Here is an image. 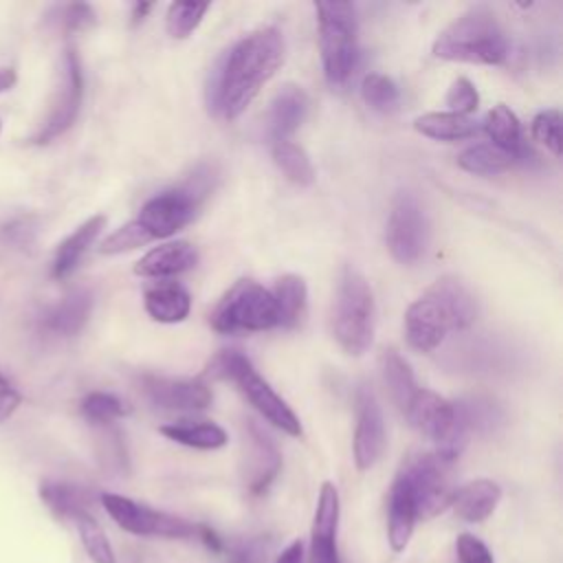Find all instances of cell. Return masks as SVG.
I'll return each instance as SVG.
<instances>
[{"label":"cell","mask_w":563,"mask_h":563,"mask_svg":"<svg viewBox=\"0 0 563 563\" xmlns=\"http://www.w3.org/2000/svg\"><path fill=\"white\" fill-rule=\"evenodd\" d=\"M517 161L515 154L504 152L499 147H495L493 143H477L466 147L460 156H457V165L468 172V174H477V176H493L499 172L510 169Z\"/></svg>","instance_id":"4dcf8cb0"},{"label":"cell","mask_w":563,"mask_h":563,"mask_svg":"<svg viewBox=\"0 0 563 563\" xmlns=\"http://www.w3.org/2000/svg\"><path fill=\"white\" fill-rule=\"evenodd\" d=\"M455 554L460 563H495L488 545L468 532H462L455 539Z\"/></svg>","instance_id":"7bdbcfd3"},{"label":"cell","mask_w":563,"mask_h":563,"mask_svg":"<svg viewBox=\"0 0 563 563\" xmlns=\"http://www.w3.org/2000/svg\"><path fill=\"white\" fill-rule=\"evenodd\" d=\"M84 99V73H81V59L75 48H66L62 57V70H59V86L55 90V99L48 108L46 119L37 128V132L31 136V143L46 145L62 136L77 119L79 108Z\"/></svg>","instance_id":"30bf717a"},{"label":"cell","mask_w":563,"mask_h":563,"mask_svg":"<svg viewBox=\"0 0 563 563\" xmlns=\"http://www.w3.org/2000/svg\"><path fill=\"white\" fill-rule=\"evenodd\" d=\"M101 506L110 519L125 532L136 537H158V539H198V526L183 517L169 515L165 510L150 508L147 504L134 501L117 493H101Z\"/></svg>","instance_id":"ba28073f"},{"label":"cell","mask_w":563,"mask_h":563,"mask_svg":"<svg viewBox=\"0 0 563 563\" xmlns=\"http://www.w3.org/2000/svg\"><path fill=\"white\" fill-rule=\"evenodd\" d=\"M418 521V510L409 484L398 473L387 499V541L394 552H402L413 534Z\"/></svg>","instance_id":"ac0fdd59"},{"label":"cell","mask_w":563,"mask_h":563,"mask_svg":"<svg viewBox=\"0 0 563 563\" xmlns=\"http://www.w3.org/2000/svg\"><path fill=\"white\" fill-rule=\"evenodd\" d=\"M446 106L451 108V112L462 114V117L475 112L477 106H479L477 88L466 77L453 79L451 88L446 90Z\"/></svg>","instance_id":"b9f144b4"},{"label":"cell","mask_w":563,"mask_h":563,"mask_svg":"<svg viewBox=\"0 0 563 563\" xmlns=\"http://www.w3.org/2000/svg\"><path fill=\"white\" fill-rule=\"evenodd\" d=\"M429 242V222L420 200L400 191L391 205L387 220V249L400 264H413L420 260Z\"/></svg>","instance_id":"8fae6325"},{"label":"cell","mask_w":563,"mask_h":563,"mask_svg":"<svg viewBox=\"0 0 563 563\" xmlns=\"http://www.w3.org/2000/svg\"><path fill=\"white\" fill-rule=\"evenodd\" d=\"M103 227H106V216L99 213V216H92L86 222H81L66 240H62L55 251V257H53L51 275L55 279H66L79 266L81 257L92 246V242L97 240V235L101 233Z\"/></svg>","instance_id":"603a6c76"},{"label":"cell","mask_w":563,"mask_h":563,"mask_svg":"<svg viewBox=\"0 0 563 563\" xmlns=\"http://www.w3.org/2000/svg\"><path fill=\"white\" fill-rule=\"evenodd\" d=\"M22 396L11 385H0V424L7 422L20 407Z\"/></svg>","instance_id":"f6af8a7d"},{"label":"cell","mask_w":563,"mask_h":563,"mask_svg":"<svg viewBox=\"0 0 563 563\" xmlns=\"http://www.w3.org/2000/svg\"><path fill=\"white\" fill-rule=\"evenodd\" d=\"M81 413L86 420L95 424H108L125 413H130V407L108 391H90L81 400Z\"/></svg>","instance_id":"8d00e7d4"},{"label":"cell","mask_w":563,"mask_h":563,"mask_svg":"<svg viewBox=\"0 0 563 563\" xmlns=\"http://www.w3.org/2000/svg\"><path fill=\"white\" fill-rule=\"evenodd\" d=\"M383 380L391 394V400L405 413L411 398L416 396L418 387H416L413 372H411L409 363L396 350H385V354H383Z\"/></svg>","instance_id":"1f68e13d"},{"label":"cell","mask_w":563,"mask_h":563,"mask_svg":"<svg viewBox=\"0 0 563 563\" xmlns=\"http://www.w3.org/2000/svg\"><path fill=\"white\" fill-rule=\"evenodd\" d=\"M145 310L154 321L176 323L189 314V292L176 282H161L145 290Z\"/></svg>","instance_id":"484cf974"},{"label":"cell","mask_w":563,"mask_h":563,"mask_svg":"<svg viewBox=\"0 0 563 563\" xmlns=\"http://www.w3.org/2000/svg\"><path fill=\"white\" fill-rule=\"evenodd\" d=\"M319 48L330 86H343L358 64V24L352 2H317Z\"/></svg>","instance_id":"277c9868"},{"label":"cell","mask_w":563,"mask_h":563,"mask_svg":"<svg viewBox=\"0 0 563 563\" xmlns=\"http://www.w3.org/2000/svg\"><path fill=\"white\" fill-rule=\"evenodd\" d=\"M427 297H431L440 306V310L444 312L451 330H464L477 317V301H475V297L455 277L438 279L427 290Z\"/></svg>","instance_id":"d6986e66"},{"label":"cell","mask_w":563,"mask_h":563,"mask_svg":"<svg viewBox=\"0 0 563 563\" xmlns=\"http://www.w3.org/2000/svg\"><path fill=\"white\" fill-rule=\"evenodd\" d=\"M198 202L200 198L194 196L187 187L169 189L150 198L143 205L136 222L150 233L152 240L167 238L191 222V218L196 216Z\"/></svg>","instance_id":"7c38bea8"},{"label":"cell","mask_w":563,"mask_h":563,"mask_svg":"<svg viewBox=\"0 0 563 563\" xmlns=\"http://www.w3.org/2000/svg\"><path fill=\"white\" fill-rule=\"evenodd\" d=\"M354 462L358 471L372 468L385 451V422L380 405L365 385L356 391V429H354Z\"/></svg>","instance_id":"4fadbf2b"},{"label":"cell","mask_w":563,"mask_h":563,"mask_svg":"<svg viewBox=\"0 0 563 563\" xmlns=\"http://www.w3.org/2000/svg\"><path fill=\"white\" fill-rule=\"evenodd\" d=\"M273 563H303V543L299 539L290 541L277 556Z\"/></svg>","instance_id":"bcb514c9"},{"label":"cell","mask_w":563,"mask_h":563,"mask_svg":"<svg viewBox=\"0 0 563 563\" xmlns=\"http://www.w3.org/2000/svg\"><path fill=\"white\" fill-rule=\"evenodd\" d=\"M92 310V295L75 290L48 308L42 317V328L55 336H75L86 325Z\"/></svg>","instance_id":"cb8c5ba5"},{"label":"cell","mask_w":563,"mask_h":563,"mask_svg":"<svg viewBox=\"0 0 563 563\" xmlns=\"http://www.w3.org/2000/svg\"><path fill=\"white\" fill-rule=\"evenodd\" d=\"M339 512V490L332 482H323L310 528V563H341L336 545Z\"/></svg>","instance_id":"5bb4252c"},{"label":"cell","mask_w":563,"mask_h":563,"mask_svg":"<svg viewBox=\"0 0 563 563\" xmlns=\"http://www.w3.org/2000/svg\"><path fill=\"white\" fill-rule=\"evenodd\" d=\"M161 433L178 444L202 449V451L220 449L229 440L227 431L213 422H172V424H163Z\"/></svg>","instance_id":"f546056e"},{"label":"cell","mask_w":563,"mask_h":563,"mask_svg":"<svg viewBox=\"0 0 563 563\" xmlns=\"http://www.w3.org/2000/svg\"><path fill=\"white\" fill-rule=\"evenodd\" d=\"M273 299L277 306L282 328H297L303 321L308 308V288L299 275L279 277L275 284Z\"/></svg>","instance_id":"4316f807"},{"label":"cell","mask_w":563,"mask_h":563,"mask_svg":"<svg viewBox=\"0 0 563 563\" xmlns=\"http://www.w3.org/2000/svg\"><path fill=\"white\" fill-rule=\"evenodd\" d=\"M457 407L466 420L468 431L488 433L504 420L501 407L488 396H471L466 400H460Z\"/></svg>","instance_id":"e575fe53"},{"label":"cell","mask_w":563,"mask_h":563,"mask_svg":"<svg viewBox=\"0 0 563 563\" xmlns=\"http://www.w3.org/2000/svg\"><path fill=\"white\" fill-rule=\"evenodd\" d=\"M145 396L169 411H200L211 402V391L198 380H172L158 376H143Z\"/></svg>","instance_id":"2e32d148"},{"label":"cell","mask_w":563,"mask_h":563,"mask_svg":"<svg viewBox=\"0 0 563 563\" xmlns=\"http://www.w3.org/2000/svg\"><path fill=\"white\" fill-rule=\"evenodd\" d=\"M376 306L367 279L345 266L332 306V334L347 354H363L374 339Z\"/></svg>","instance_id":"3957f363"},{"label":"cell","mask_w":563,"mask_h":563,"mask_svg":"<svg viewBox=\"0 0 563 563\" xmlns=\"http://www.w3.org/2000/svg\"><path fill=\"white\" fill-rule=\"evenodd\" d=\"M284 62V37L275 26L244 35L211 70L207 103L224 119H238Z\"/></svg>","instance_id":"6da1fadb"},{"label":"cell","mask_w":563,"mask_h":563,"mask_svg":"<svg viewBox=\"0 0 563 563\" xmlns=\"http://www.w3.org/2000/svg\"><path fill=\"white\" fill-rule=\"evenodd\" d=\"M207 11H209V4H198V2H174V4H169V9H167V33L172 37H178V40L191 35Z\"/></svg>","instance_id":"f35d334b"},{"label":"cell","mask_w":563,"mask_h":563,"mask_svg":"<svg viewBox=\"0 0 563 563\" xmlns=\"http://www.w3.org/2000/svg\"><path fill=\"white\" fill-rule=\"evenodd\" d=\"M62 24L66 31L75 33V31H84L88 26L95 24V11L88 4H70L64 9L62 15Z\"/></svg>","instance_id":"ee69618b"},{"label":"cell","mask_w":563,"mask_h":563,"mask_svg":"<svg viewBox=\"0 0 563 563\" xmlns=\"http://www.w3.org/2000/svg\"><path fill=\"white\" fill-rule=\"evenodd\" d=\"M499 499H501L499 484L493 479L479 477V479H473V482L455 488L451 506L462 521L482 523L484 519H488L495 512Z\"/></svg>","instance_id":"44dd1931"},{"label":"cell","mask_w":563,"mask_h":563,"mask_svg":"<svg viewBox=\"0 0 563 563\" xmlns=\"http://www.w3.org/2000/svg\"><path fill=\"white\" fill-rule=\"evenodd\" d=\"M209 374L220 378H231L244 398L277 429L288 435H301V422L295 411L273 391V387L257 374L251 361L238 350L220 352L211 365Z\"/></svg>","instance_id":"5b68a950"},{"label":"cell","mask_w":563,"mask_h":563,"mask_svg":"<svg viewBox=\"0 0 563 563\" xmlns=\"http://www.w3.org/2000/svg\"><path fill=\"white\" fill-rule=\"evenodd\" d=\"M147 242H152L150 233H147L136 220H132V222L123 224L121 229H117L114 233H110V235L101 242L99 251H101L103 255H117V253H123V251L139 249V246H143V244H147Z\"/></svg>","instance_id":"ab89813d"},{"label":"cell","mask_w":563,"mask_h":563,"mask_svg":"<svg viewBox=\"0 0 563 563\" xmlns=\"http://www.w3.org/2000/svg\"><path fill=\"white\" fill-rule=\"evenodd\" d=\"M273 161L282 169V174L295 183V185H312L314 183V169L308 158V154L290 141H279L273 145Z\"/></svg>","instance_id":"d6a6232c"},{"label":"cell","mask_w":563,"mask_h":563,"mask_svg":"<svg viewBox=\"0 0 563 563\" xmlns=\"http://www.w3.org/2000/svg\"><path fill=\"white\" fill-rule=\"evenodd\" d=\"M150 9H152V4H136L134 11H132V20H134V22H141Z\"/></svg>","instance_id":"c3c4849f"},{"label":"cell","mask_w":563,"mask_h":563,"mask_svg":"<svg viewBox=\"0 0 563 563\" xmlns=\"http://www.w3.org/2000/svg\"><path fill=\"white\" fill-rule=\"evenodd\" d=\"M484 132L490 136L493 145L504 150V152H510L517 156L519 163L528 161V156L532 154L526 143H523V134H521V123L517 119V114L499 103L495 106L488 114H486V121H484Z\"/></svg>","instance_id":"d4e9b609"},{"label":"cell","mask_w":563,"mask_h":563,"mask_svg":"<svg viewBox=\"0 0 563 563\" xmlns=\"http://www.w3.org/2000/svg\"><path fill=\"white\" fill-rule=\"evenodd\" d=\"M451 460L433 453H420L402 466L400 475L409 484V490L416 501L418 519H431L451 506L455 486H453V471Z\"/></svg>","instance_id":"9c48e42d"},{"label":"cell","mask_w":563,"mask_h":563,"mask_svg":"<svg viewBox=\"0 0 563 563\" xmlns=\"http://www.w3.org/2000/svg\"><path fill=\"white\" fill-rule=\"evenodd\" d=\"M273 554V539L268 534H251L229 543L224 563H268Z\"/></svg>","instance_id":"74e56055"},{"label":"cell","mask_w":563,"mask_h":563,"mask_svg":"<svg viewBox=\"0 0 563 563\" xmlns=\"http://www.w3.org/2000/svg\"><path fill=\"white\" fill-rule=\"evenodd\" d=\"M0 385H9V380H7V376L0 372Z\"/></svg>","instance_id":"681fc988"},{"label":"cell","mask_w":563,"mask_h":563,"mask_svg":"<svg viewBox=\"0 0 563 563\" xmlns=\"http://www.w3.org/2000/svg\"><path fill=\"white\" fill-rule=\"evenodd\" d=\"M405 416L422 435L435 442L438 455L451 462L460 457L471 431L457 402H449L431 389H418Z\"/></svg>","instance_id":"8992f818"},{"label":"cell","mask_w":563,"mask_h":563,"mask_svg":"<svg viewBox=\"0 0 563 563\" xmlns=\"http://www.w3.org/2000/svg\"><path fill=\"white\" fill-rule=\"evenodd\" d=\"M451 330L444 312L431 297L416 299L405 312V334L413 350L431 352L435 350L446 332Z\"/></svg>","instance_id":"e0dca14e"},{"label":"cell","mask_w":563,"mask_h":563,"mask_svg":"<svg viewBox=\"0 0 563 563\" xmlns=\"http://www.w3.org/2000/svg\"><path fill=\"white\" fill-rule=\"evenodd\" d=\"M40 497L59 519L73 521L77 515L90 512V495L84 488L66 482H44L40 486Z\"/></svg>","instance_id":"f1b7e54d"},{"label":"cell","mask_w":563,"mask_h":563,"mask_svg":"<svg viewBox=\"0 0 563 563\" xmlns=\"http://www.w3.org/2000/svg\"><path fill=\"white\" fill-rule=\"evenodd\" d=\"M433 55L449 62L495 66L508 57V40L488 7H473L433 42Z\"/></svg>","instance_id":"7a4b0ae2"},{"label":"cell","mask_w":563,"mask_h":563,"mask_svg":"<svg viewBox=\"0 0 563 563\" xmlns=\"http://www.w3.org/2000/svg\"><path fill=\"white\" fill-rule=\"evenodd\" d=\"M218 332H260L279 325L273 292L251 279L235 282L211 314Z\"/></svg>","instance_id":"52a82bcc"},{"label":"cell","mask_w":563,"mask_h":563,"mask_svg":"<svg viewBox=\"0 0 563 563\" xmlns=\"http://www.w3.org/2000/svg\"><path fill=\"white\" fill-rule=\"evenodd\" d=\"M308 114V95L295 86L286 84L273 97L268 110V134L275 143L288 141V136L303 123Z\"/></svg>","instance_id":"ffe728a7"},{"label":"cell","mask_w":563,"mask_h":563,"mask_svg":"<svg viewBox=\"0 0 563 563\" xmlns=\"http://www.w3.org/2000/svg\"><path fill=\"white\" fill-rule=\"evenodd\" d=\"M244 451V486L251 495H264L282 468V455L273 440L253 422H249Z\"/></svg>","instance_id":"9a60e30c"},{"label":"cell","mask_w":563,"mask_h":563,"mask_svg":"<svg viewBox=\"0 0 563 563\" xmlns=\"http://www.w3.org/2000/svg\"><path fill=\"white\" fill-rule=\"evenodd\" d=\"M15 81H18V73H15V68H11V66H2V68H0V95H2V92H7V90H11V88L15 86Z\"/></svg>","instance_id":"7dc6e473"},{"label":"cell","mask_w":563,"mask_h":563,"mask_svg":"<svg viewBox=\"0 0 563 563\" xmlns=\"http://www.w3.org/2000/svg\"><path fill=\"white\" fill-rule=\"evenodd\" d=\"M361 92H363V99L365 103L376 110V112H394L400 103V92H398V86L387 77V75H380V73H369L365 79H363V86H361Z\"/></svg>","instance_id":"d590c367"},{"label":"cell","mask_w":563,"mask_h":563,"mask_svg":"<svg viewBox=\"0 0 563 563\" xmlns=\"http://www.w3.org/2000/svg\"><path fill=\"white\" fill-rule=\"evenodd\" d=\"M196 262L198 253L189 242H167L145 253L136 262L134 273L141 277H169L194 268Z\"/></svg>","instance_id":"7402d4cb"},{"label":"cell","mask_w":563,"mask_h":563,"mask_svg":"<svg viewBox=\"0 0 563 563\" xmlns=\"http://www.w3.org/2000/svg\"><path fill=\"white\" fill-rule=\"evenodd\" d=\"M0 132H2V121H0Z\"/></svg>","instance_id":"f907efd6"},{"label":"cell","mask_w":563,"mask_h":563,"mask_svg":"<svg viewBox=\"0 0 563 563\" xmlns=\"http://www.w3.org/2000/svg\"><path fill=\"white\" fill-rule=\"evenodd\" d=\"M413 128L435 141H462L471 139L479 132V125L462 114L455 112H429L416 119Z\"/></svg>","instance_id":"83f0119b"},{"label":"cell","mask_w":563,"mask_h":563,"mask_svg":"<svg viewBox=\"0 0 563 563\" xmlns=\"http://www.w3.org/2000/svg\"><path fill=\"white\" fill-rule=\"evenodd\" d=\"M79 541L84 545V552L88 554V559L92 563H117L114 550L110 539L106 537L103 528L99 526V521L90 515V512H81L73 519Z\"/></svg>","instance_id":"836d02e7"},{"label":"cell","mask_w":563,"mask_h":563,"mask_svg":"<svg viewBox=\"0 0 563 563\" xmlns=\"http://www.w3.org/2000/svg\"><path fill=\"white\" fill-rule=\"evenodd\" d=\"M530 132H532V139L543 143L554 156L561 154V114H559V110L550 108V110L539 112L532 119Z\"/></svg>","instance_id":"60d3db41"}]
</instances>
